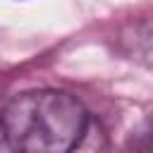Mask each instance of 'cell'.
<instances>
[{"label":"cell","mask_w":153,"mask_h":153,"mask_svg":"<svg viewBox=\"0 0 153 153\" xmlns=\"http://www.w3.org/2000/svg\"><path fill=\"white\" fill-rule=\"evenodd\" d=\"M122 41H124L127 55H131V60H139V62H146L153 67V22L131 24L124 31Z\"/></svg>","instance_id":"obj_2"},{"label":"cell","mask_w":153,"mask_h":153,"mask_svg":"<svg viewBox=\"0 0 153 153\" xmlns=\"http://www.w3.org/2000/svg\"><path fill=\"white\" fill-rule=\"evenodd\" d=\"M88 131L86 108L65 91H24L0 110V136L14 151L67 153Z\"/></svg>","instance_id":"obj_1"},{"label":"cell","mask_w":153,"mask_h":153,"mask_svg":"<svg viewBox=\"0 0 153 153\" xmlns=\"http://www.w3.org/2000/svg\"><path fill=\"white\" fill-rule=\"evenodd\" d=\"M129 146L131 148H139V151H153V117H148L146 122H141L131 131Z\"/></svg>","instance_id":"obj_3"}]
</instances>
